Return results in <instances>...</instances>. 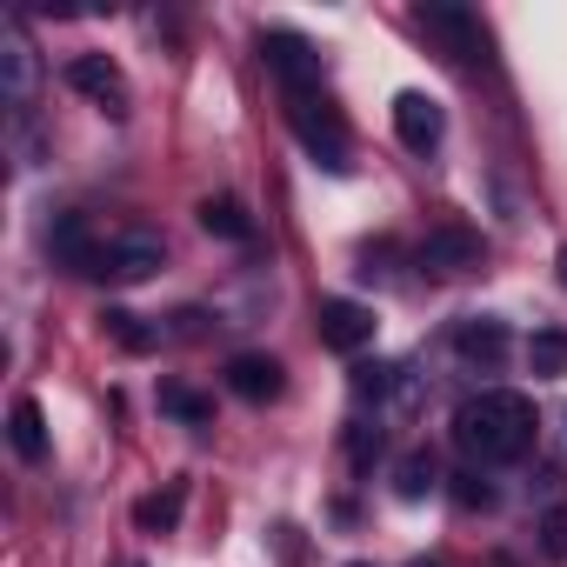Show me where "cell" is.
<instances>
[{
  "mask_svg": "<svg viewBox=\"0 0 567 567\" xmlns=\"http://www.w3.org/2000/svg\"><path fill=\"white\" fill-rule=\"evenodd\" d=\"M534 427H540V421H534V401L514 394V388H487V394L461 401V414H454V441H461V454L481 461V467L520 461V454L534 447Z\"/></svg>",
  "mask_w": 567,
  "mask_h": 567,
  "instance_id": "1",
  "label": "cell"
},
{
  "mask_svg": "<svg viewBox=\"0 0 567 567\" xmlns=\"http://www.w3.org/2000/svg\"><path fill=\"white\" fill-rule=\"evenodd\" d=\"M161 260H167V240H161L154 227L127 220V227H107V234H101L87 274H94V280H121V288H134V280H147Z\"/></svg>",
  "mask_w": 567,
  "mask_h": 567,
  "instance_id": "2",
  "label": "cell"
},
{
  "mask_svg": "<svg viewBox=\"0 0 567 567\" xmlns=\"http://www.w3.org/2000/svg\"><path fill=\"white\" fill-rule=\"evenodd\" d=\"M288 121H295L301 147L315 154V167L348 174V121H341L328 101H315V94H288Z\"/></svg>",
  "mask_w": 567,
  "mask_h": 567,
  "instance_id": "3",
  "label": "cell"
},
{
  "mask_svg": "<svg viewBox=\"0 0 567 567\" xmlns=\"http://www.w3.org/2000/svg\"><path fill=\"white\" fill-rule=\"evenodd\" d=\"M260 61L274 68V81L288 87V94H315V81H321V48L308 34H288V28H267L260 34Z\"/></svg>",
  "mask_w": 567,
  "mask_h": 567,
  "instance_id": "4",
  "label": "cell"
},
{
  "mask_svg": "<svg viewBox=\"0 0 567 567\" xmlns=\"http://www.w3.org/2000/svg\"><path fill=\"white\" fill-rule=\"evenodd\" d=\"M414 28L427 34V41H441V54L447 61H481V21L467 14V8H454V0H427V8L414 14Z\"/></svg>",
  "mask_w": 567,
  "mask_h": 567,
  "instance_id": "5",
  "label": "cell"
},
{
  "mask_svg": "<svg viewBox=\"0 0 567 567\" xmlns=\"http://www.w3.org/2000/svg\"><path fill=\"white\" fill-rule=\"evenodd\" d=\"M68 87L87 94V101L107 107V114H127V107H134L127 74H121V61H107V54H74V61H68Z\"/></svg>",
  "mask_w": 567,
  "mask_h": 567,
  "instance_id": "6",
  "label": "cell"
},
{
  "mask_svg": "<svg viewBox=\"0 0 567 567\" xmlns=\"http://www.w3.org/2000/svg\"><path fill=\"white\" fill-rule=\"evenodd\" d=\"M0 68H8V107H14V127H28V107H34V41L21 21L0 28Z\"/></svg>",
  "mask_w": 567,
  "mask_h": 567,
  "instance_id": "7",
  "label": "cell"
},
{
  "mask_svg": "<svg viewBox=\"0 0 567 567\" xmlns=\"http://www.w3.org/2000/svg\"><path fill=\"white\" fill-rule=\"evenodd\" d=\"M394 134H401V147H408V154H434V147H441V134H447L441 101H434V94H421V87L394 94Z\"/></svg>",
  "mask_w": 567,
  "mask_h": 567,
  "instance_id": "8",
  "label": "cell"
},
{
  "mask_svg": "<svg viewBox=\"0 0 567 567\" xmlns=\"http://www.w3.org/2000/svg\"><path fill=\"white\" fill-rule=\"evenodd\" d=\"M321 348H334V354L374 348V308L368 301H348V295L321 301Z\"/></svg>",
  "mask_w": 567,
  "mask_h": 567,
  "instance_id": "9",
  "label": "cell"
},
{
  "mask_svg": "<svg viewBox=\"0 0 567 567\" xmlns=\"http://www.w3.org/2000/svg\"><path fill=\"white\" fill-rule=\"evenodd\" d=\"M227 388H234L240 401L267 408V401H280V388H288V368H280L274 354H234V361H227Z\"/></svg>",
  "mask_w": 567,
  "mask_h": 567,
  "instance_id": "10",
  "label": "cell"
},
{
  "mask_svg": "<svg viewBox=\"0 0 567 567\" xmlns=\"http://www.w3.org/2000/svg\"><path fill=\"white\" fill-rule=\"evenodd\" d=\"M94 247H101V227H94L87 214H61V220L48 227V254H54L68 274H87V267H94Z\"/></svg>",
  "mask_w": 567,
  "mask_h": 567,
  "instance_id": "11",
  "label": "cell"
},
{
  "mask_svg": "<svg viewBox=\"0 0 567 567\" xmlns=\"http://www.w3.org/2000/svg\"><path fill=\"white\" fill-rule=\"evenodd\" d=\"M421 267H434V274H467V267H481V234H474V227H434V234L421 240Z\"/></svg>",
  "mask_w": 567,
  "mask_h": 567,
  "instance_id": "12",
  "label": "cell"
},
{
  "mask_svg": "<svg viewBox=\"0 0 567 567\" xmlns=\"http://www.w3.org/2000/svg\"><path fill=\"white\" fill-rule=\"evenodd\" d=\"M8 441H14L21 461H48V414H41V401H14V414H8Z\"/></svg>",
  "mask_w": 567,
  "mask_h": 567,
  "instance_id": "13",
  "label": "cell"
},
{
  "mask_svg": "<svg viewBox=\"0 0 567 567\" xmlns=\"http://www.w3.org/2000/svg\"><path fill=\"white\" fill-rule=\"evenodd\" d=\"M200 227H207V234H220V240H254V220H247V207H240L234 194L200 200Z\"/></svg>",
  "mask_w": 567,
  "mask_h": 567,
  "instance_id": "14",
  "label": "cell"
},
{
  "mask_svg": "<svg viewBox=\"0 0 567 567\" xmlns=\"http://www.w3.org/2000/svg\"><path fill=\"white\" fill-rule=\"evenodd\" d=\"M454 348H461V361H481V368H494V361L507 354V334H501V321H461Z\"/></svg>",
  "mask_w": 567,
  "mask_h": 567,
  "instance_id": "15",
  "label": "cell"
},
{
  "mask_svg": "<svg viewBox=\"0 0 567 567\" xmlns=\"http://www.w3.org/2000/svg\"><path fill=\"white\" fill-rule=\"evenodd\" d=\"M527 368H534V381L567 374V328H534L527 334Z\"/></svg>",
  "mask_w": 567,
  "mask_h": 567,
  "instance_id": "16",
  "label": "cell"
},
{
  "mask_svg": "<svg viewBox=\"0 0 567 567\" xmlns=\"http://www.w3.org/2000/svg\"><path fill=\"white\" fill-rule=\"evenodd\" d=\"M434 481H441V474H434V454H427V447H414V454L394 461V494H401V501H427Z\"/></svg>",
  "mask_w": 567,
  "mask_h": 567,
  "instance_id": "17",
  "label": "cell"
},
{
  "mask_svg": "<svg viewBox=\"0 0 567 567\" xmlns=\"http://www.w3.org/2000/svg\"><path fill=\"white\" fill-rule=\"evenodd\" d=\"M161 414H174V421L200 427V421H214V401H207V394H194L187 381H161Z\"/></svg>",
  "mask_w": 567,
  "mask_h": 567,
  "instance_id": "18",
  "label": "cell"
},
{
  "mask_svg": "<svg viewBox=\"0 0 567 567\" xmlns=\"http://www.w3.org/2000/svg\"><path fill=\"white\" fill-rule=\"evenodd\" d=\"M181 501H187V487H181V481H174V487H167V494H147V501H141V507H134V520H141V527H147V534H167V527H174V520H181Z\"/></svg>",
  "mask_w": 567,
  "mask_h": 567,
  "instance_id": "19",
  "label": "cell"
},
{
  "mask_svg": "<svg viewBox=\"0 0 567 567\" xmlns=\"http://www.w3.org/2000/svg\"><path fill=\"white\" fill-rule=\"evenodd\" d=\"M101 321H107V334H114L127 354H147V348H161V334H154V328H141V315H127V308H107Z\"/></svg>",
  "mask_w": 567,
  "mask_h": 567,
  "instance_id": "20",
  "label": "cell"
},
{
  "mask_svg": "<svg viewBox=\"0 0 567 567\" xmlns=\"http://www.w3.org/2000/svg\"><path fill=\"white\" fill-rule=\"evenodd\" d=\"M348 461H354V467H374V461H381V427H354V434H348Z\"/></svg>",
  "mask_w": 567,
  "mask_h": 567,
  "instance_id": "21",
  "label": "cell"
},
{
  "mask_svg": "<svg viewBox=\"0 0 567 567\" xmlns=\"http://www.w3.org/2000/svg\"><path fill=\"white\" fill-rule=\"evenodd\" d=\"M388 381H394L388 361H361V368H354V394H388Z\"/></svg>",
  "mask_w": 567,
  "mask_h": 567,
  "instance_id": "22",
  "label": "cell"
},
{
  "mask_svg": "<svg viewBox=\"0 0 567 567\" xmlns=\"http://www.w3.org/2000/svg\"><path fill=\"white\" fill-rule=\"evenodd\" d=\"M540 547H547V560H567V514L540 520Z\"/></svg>",
  "mask_w": 567,
  "mask_h": 567,
  "instance_id": "23",
  "label": "cell"
},
{
  "mask_svg": "<svg viewBox=\"0 0 567 567\" xmlns=\"http://www.w3.org/2000/svg\"><path fill=\"white\" fill-rule=\"evenodd\" d=\"M454 501H461V507H494V487H487V481H474V474H461Z\"/></svg>",
  "mask_w": 567,
  "mask_h": 567,
  "instance_id": "24",
  "label": "cell"
},
{
  "mask_svg": "<svg viewBox=\"0 0 567 567\" xmlns=\"http://www.w3.org/2000/svg\"><path fill=\"white\" fill-rule=\"evenodd\" d=\"M560 280H567V247H560Z\"/></svg>",
  "mask_w": 567,
  "mask_h": 567,
  "instance_id": "25",
  "label": "cell"
},
{
  "mask_svg": "<svg viewBox=\"0 0 567 567\" xmlns=\"http://www.w3.org/2000/svg\"><path fill=\"white\" fill-rule=\"evenodd\" d=\"M348 567H374V560H348Z\"/></svg>",
  "mask_w": 567,
  "mask_h": 567,
  "instance_id": "26",
  "label": "cell"
},
{
  "mask_svg": "<svg viewBox=\"0 0 567 567\" xmlns=\"http://www.w3.org/2000/svg\"><path fill=\"white\" fill-rule=\"evenodd\" d=\"M414 567H434V560H414Z\"/></svg>",
  "mask_w": 567,
  "mask_h": 567,
  "instance_id": "27",
  "label": "cell"
},
{
  "mask_svg": "<svg viewBox=\"0 0 567 567\" xmlns=\"http://www.w3.org/2000/svg\"><path fill=\"white\" fill-rule=\"evenodd\" d=\"M127 567H141V560H127Z\"/></svg>",
  "mask_w": 567,
  "mask_h": 567,
  "instance_id": "28",
  "label": "cell"
}]
</instances>
